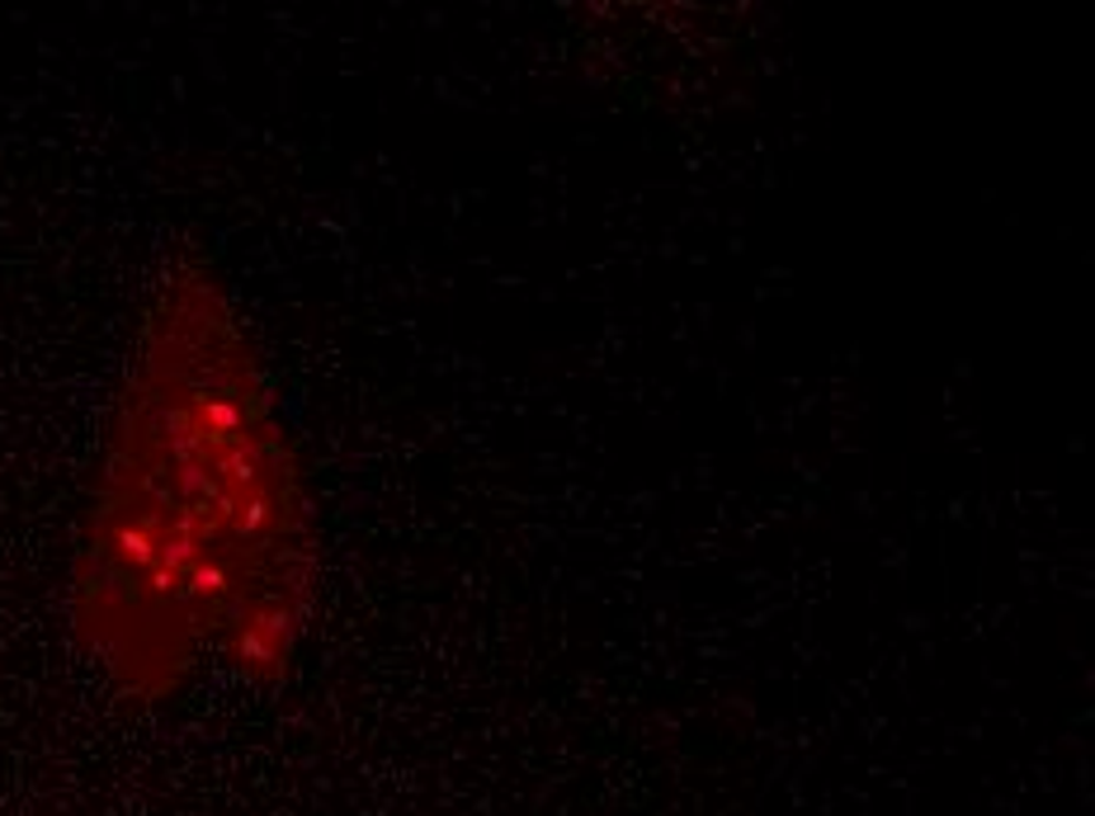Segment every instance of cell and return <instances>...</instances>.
Instances as JSON below:
<instances>
[{"label": "cell", "mask_w": 1095, "mask_h": 816, "mask_svg": "<svg viewBox=\"0 0 1095 816\" xmlns=\"http://www.w3.org/2000/svg\"><path fill=\"white\" fill-rule=\"evenodd\" d=\"M322 594V524L265 354L204 255L156 274L114 387L67 623L114 694L175 699L204 661L289 680Z\"/></svg>", "instance_id": "1"}]
</instances>
